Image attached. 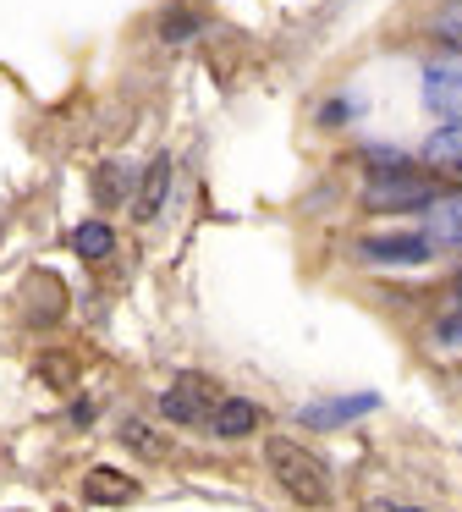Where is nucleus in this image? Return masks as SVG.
I'll return each instance as SVG.
<instances>
[{"label": "nucleus", "mask_w": 462, "mask_h": 512, "mask_svg": "<svg viewBox=\"0 0 462 512\" xmlns=\"http://www.w3.org/2000/svg\"><path fill=\"white\" fill-rule=\"evenodd\" d=\"M264 463H270L275 485H281L286 496L297 501V507H330V496H336L330 463H325L319 452H308L303 441H292V435H270V446H264Z\"/></svg>", "instance_id": "1"}, {"label": "nucleus", "mask_w": 462, "mask_h": 512, "mask_svg": "<svg viewBox=\"0 0 462 512\" xmlns=\"http://www.w3.org/2000/svg\"><path fill=\"white\" fill-rule=\"evenodd\" d=\"M429 199H435V182L424 171H374L369 188H363L369 210H418Z\"/></svg>", "instance_id": "2"}, {"label": "nucleus", "mask_w": 462, "mask_h": 512, "mask_svg": "<svg viewBox=\"0 0 462 512\" xmlns=\"http://www.w3.org/2000/svg\"><path fill=\"white\" fill-rule=\"evenodd\" d=\"M424 105L440 122H462V61L457 56L424 61Z\"/></svg>", "instance_id": "3"}, {"label": "nucleus", "mask_w": 462, "mask_h": 512, "mask_svg": "<svg viewBox=\"0 0 462 512\" xmlns=\"http://www.w3.org/2000/svg\"><path fill=\"white\" fill-rule=\"evenodd\" d=\"M215 386H209V380H198V375H182L176 380L171 391H160V413L171 424H204L209 413H215Z\"/></svg>", "instance_id": "4"}, {"label": "nucleus", "mask_w": 462, "mask_h": 512, "mask_svg": "<svg viewBox=\"0 0 462 512\" xmlns=\"http://www.w3.org/2000/svg\"><path fill=\"white\" fill-rule=\"evenodd\" d=\"M435 254L424 232H380V237H363L358 259L363 265H424Z\"/></svg>", "instance_id": "5"}, {"label": "nucleus", "mask_w": 462, "mask_h": 512, "mask_svg": "<svg viewBox=\"0 0 462 512\" xmlns=\"http://www.w3.org/2000/svg\"><path fill=\"white\" fill-rule=\"evenodd\" d=\"M424 237L429 248H462V193L424 204Z\"/></svg>", "instance_id": "6"}, {"label": "nucleus", "mask_w": 462, "mask_h": 512, "mask_svg": "<svg viewBox=\"0 0 462 512\" xmlns=\"http://www.w3.org/2000/svg\"><path fill=\"white\" fill-rule=\"evenodd\" d=\"M259 430V408L248 397H220L215 413H209V435L215 441H242V435Z\"/></svg>", "instance_id": "7"}, {"label": "nucleus", "mask_w": 462, "mask_h": 512, "mask_svg": "<svg viewBox=\"0 0 462 512\" xmlns=\"http://www.w3.org/2000/svg\"><path fill=\"white\" fill-rule=\"evenodd\" d=\"M374 408H380V397H374V391L336 397V402H308V408H303V424H314V430H336V424L363 419V413H374Z\"/></svg>", "instance_id": "8"}, {"label": "nucleus", "mask_w": 462, "mask_h": 512, "mask_svg": "<svg viewBox=\"0 0 462 512\" xmlns=\"http://www.w3.org/2000/svg\"><path fill=\"white\" fill-rule=\"evenodd\" d=\"M83 496L94 501V507H127V501L138 496V479H127L121 468H94V474L83 479Z\"/></svg>", "instance_id": "9"}, {"label": "nucleus", "mask_w": 462, "mask_h": 512, "mask_svg": "<svg viewBox=\"0 0 462 512\" xmlns=\"http://www.w3.org/2000/svg\"><path fill=\"white\" fill-rule=\"evenodd\" d=\"M165 199H171V160H149L143 166V188H138V199H132V210H138V221H154V215L165 210Z\"/></svg>", "instance_id": "10"}, {"label": "nucleus", "mask_w": 462, "mask_h": 512, "mask_svg": "<svg viewBox=\"0 0 462 512\" xmlns=\"http://www.w3.org/2000/svg\"><path fill=\"white\" fill-rule=\"evenodd\" d=\"M424 166H435V177H462V122L440 127L424 144Z\"/></svg>", "instance_id": "11"}, {"label": "nucleus", "mask_w": 462, "mask_h": 512, "mask_svg": "<svg viewBox=\"0 0 462 512\" xmlns=\"http://www.w3.org/2000/svg\"><path fill=\"white\" fill-rule=\"evenodd\" d=\"M94 199L99 204H127L132 199V166L127 160H105L94 171Z\"/></svg>", "instance_id": "12"}, {"label": "nucleus", "mask_w": 462, "mask_h": 512, "mask_svg": "<svg viewBox=\"0 0 462 512\" xmlns=\"http://www.w3.org/2000/svg\"><path fill=\"white\" fill-rule=\"evenodd\" d=\"M72 254L77 259H110L116 254V232H110L105 221H83L72 232Z\"/></svg>", "instance_id": "13"}, {"label": "nucleus", "mask_w": 462, "mask_h": 512, "mask_svg": "<svg viewBox=\"0 0 462 512\" xmlns=\"http://www.w3.org/2000/svg\"><path fill=\"white\" fill-rule=\"evenodd\" d=\"M33 292H39V298H28V303H33L28 320H33V325L61 320V281H55V276H33Z\"/></svg>", "instance_id": "14"}, {"label": "nucleus", "mask_w": 462, "mask_h": 512, "mask_svg": "<svg viewBox=\"0 0 462 512\" xmlns=\"http://www.w3.org/2000/svg\"><path fill=\"white\" fill-rule=\"evenodd\" d=\"M39 375L50 380L55 391H72V380H77V364H72L66 353H44V358H39Z\"/></svg>", "instance_id": "15"}, {"label": "nucleus", "mask_w": 462, "mask_h": 512, "mask_svg": "<svg viewBox=\"0 0 462 512\" xmlns=\"http://www.w3.org/2000/svg\"><path fill=\"white\" fill-rule=\"evenodd\" d=\"M435 39H446L451 50H462V0H446L435 12Z\"/></svg>", "instance_id": "16"}, {"label": "nucleus", "mask_w": 462, "mask_h": 512, "mask_svg": "<svg viewBox=\"0 0 462 512\" xmlns=\"http://www.w3.org/2000/svg\"><path fill=\"white\" fill-rule=\"evenodd\" d=\"M160 39H165V45H187V39H198V17L165 12V17H160Z\"/></svg>", "instance_id": "17"}, {"label": "nucleus", "mask_w": 462, "mask_h": 512, "mask_svg": "<svg viewBox=\"0 0 462 512\" xmlns=\"http://www.w3.org/2000/svg\"><path fill=\"white\" fill-rule=\"evenodd\" d=\"M121 441H127L132 452H143V457H160V452H165V446L149 435V424H138V419H127V424H121Z\"/></svg>", "instance_id": "18"}, {"label": "nucleus", "mask_w": 462, "mask_h": 512, "mask_svg": "<svg viewBox=\"0 0 462 512\" xmlns=\"http://www.w3.org/2000/svg\"><path fill=\"white\" fill-rule=\"evenodd\" d=\"M374 512H418V507H402V501H385V507H374Z\"/></svg>", "instance_id": "19"}, {"label": "nucleus", "mask_w": 462, "mask_h": 512, "mask_svg": "<svg viewBox=\"0 0 462 512\" xmlns=\"http://www.w3.org/2000/svg\"><path fill=\"white\" fill-rule=\"evenodd\" d=\"M457 314H462V276H457Z\"/></svg>", "instance_id": "20"}]
</instances>
